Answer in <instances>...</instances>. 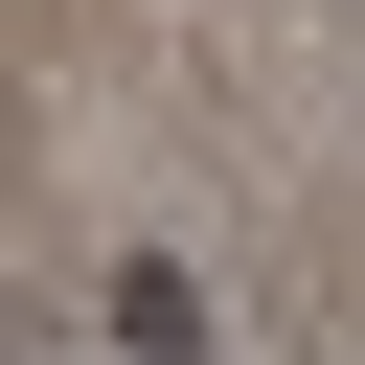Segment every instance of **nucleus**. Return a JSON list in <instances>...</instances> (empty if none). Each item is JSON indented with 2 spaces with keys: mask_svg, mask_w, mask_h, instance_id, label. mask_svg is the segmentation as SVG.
Instances as JSON below:
<instances>
[{
  "mask_svg": "<svg viewBox=\"0 0 365 365\" xmlns=\"http://www.w3.org/2000/svg\"><path fill=\"white\" fill-rule=\"evenodd\" d=\"M114 342H137V365H205V297H182V274L137 251V274H114Z\"/></svg>",
  "mask_w": 365,
  "mask_h": 365,
  "instance_id": "nucleus-1",
  "label": "nucleus"
}]
</instances>
